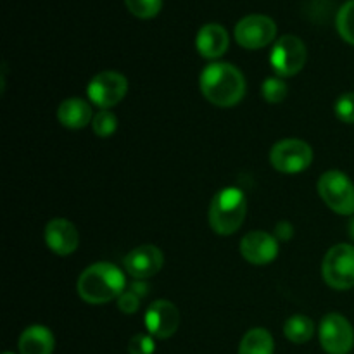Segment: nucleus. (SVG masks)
Returning a JSON list of instances; mask_svg holds the SVG:
<instances>
[{
  "label": "nucleus",
  "mask_w": 354,
  "mask_h": 354,
  "mask_svg": "<svg viewBox=\"0 0 354 354\" xmlns=\"http://www.w3.org/2000/svg\"><path fill=\"white\" fill-rule=\"evenodd\" d=\"M348 232H349V237H351L353 242H354V214H353L351 220H349V223H348Z\"/></svg>",
  "instance_id": "obj_28"
},
{
  "label": "nucleus",
  "mask_w": 354,
  "mask_h": 354,
  "mask_svg": "<svg viewBox=\"0 0 354 354\" xmlns=\"http://www.w3.org/2000/svg\"><path fill=\"white\" fill-rule=\"evenodd\" d=\"M318 194L334 213L342 216L354 214V183L339 169L325 171L318 180Z\"/></svg>",
  "instance_id": "obj_4"
},
{
  "label": "nucleus",
  "mask_w": 354,
  "mask_h": 354,
  "mask_svg": "<svg viewBox=\"0 0 354 354\" xmlns=\"http://www.w3.org/2000/svg\"><path fill=\"white\" fill-rule=\"evenodd\" d=\"M322 275L328 287L349 290L354 287V245L337 244L330 248L322 263Z\"/></svg>",
  "instance_id": "obj_5"
},
{
  "label": "nucleus",
  "mask_w": 354,
  "mask_h": 354,
  "mask_svg": "<svg viewBox=\"0 0 354 354\" xmlns=\"http://www.w3.org/2000/svg\"><path fill=\"white\" fill-rule=\"evenodd\" d=\"M3 354H14V353H9V351H7V353H3Z\"/></svg>",
  "instance_id": "obj_29"
},
{
  "label": "nucleus",
  "mask_w": 354,
  "mask_h": 354,
  "mask_svg": "<svg viewBox=\"0 0 354 354\" xmlns=\"http://www.w3.org/2000/svg\"><path fill=\"white\" fill-rule=\"evenodd\" d=\"M335 116H337L342 123H354V92L342 93V95L335 100Z\"/></svg>",
  "instance_id": "obj_24"
},
{
  "label": "nucleus",
  "mask_w": 354,
  "mask_h": 354,
  "mask_svg": "<svg viewBox=\"0 0 354 354\" xmlns=\"http://www.w3.org/2000/svg\"><path fill=\"white\" fill-rule=\"evenodd\" d=\"M127 9L138 19H152L162 9V0H124Z\"/></svg>",
  "instance_id": "obj_23"
},
{
  "label": "nucleus",
  "mask_w": 354,
  "mask_h": 354,
  "mask_svg": "<svg viewBox=\"0 0 354 354\" xmlns=\"http://www.w3.org/2000/svg\"><path fill=\"white\" fill-rule=\"evenodd\" d=\"M128 80L118 71H102L90 80L86 86L88 99L100 109H111L127 97Z\"/></svg>",
  "instance_id": "obj_10"
},
{
  "label": "nucleus",
  "mask_w": 354,
  "mask_h": 354,
  "mask_svg": "<svg viewBox=\"0 0 354 354\" xmlns=\"http://www.w3.org/2000/svg\"><path fill=\"white\" fill-rule=\"evenodd\" d=\"M335 26L339 35L349 45H354V0H348L344 6L339 9L335 17Z\"/></svg>",
  "instance_id": "obj_20"
},
{
  "label": "nucleus",
  "mask_w": 354,
  "mask_h": 354,
  "mask_svg": "<svg viewBox=\"0 0 354 354\" xmlns=\"http://www.w3.org/2000/svg\"><path fill=\"white\" fill-rule=\"evenodd\" d=\"M17 346L21 354H52L55 348V337L45 325H31L24 328Z\"/></svg>",
  "instance_id": "obj_17"
},
{
  "label": "nucleus",
  "mask_w": 354,
  "mask_h": 354,
  "mask_svg": "<svg viewBox=\"0 0 354 354\" xmlns=\"http://www.w3.org/2000/svg\"><path fill=\"white\" fill-rule=\"evenodd\" d=\"M283 334L294 344H304L315 335V324L306 315H294L283 325Z\"/></svg>",
  "instance_id": "obj_19"
},
{
  "label": "nucleus",
  "mask_w": 354,
  "mask_h": 354,
  "mask_svg": "<svg viewBox=\"0 0 354 354\" xmlns=\"http://www.w3.org/2000/svg\"><path fill=\"white\" fill-rule=\"evenodd\" d=\"M165 265V254L158 245L144 244L124 256V270L135 280H147L158 275Z\"/></svg>",
  "instance_id": "obj_11"
},
{
  "label": "nucleus",
  "mask_w": 354,
  "mask_h": 354,
  "mask_svg": "<svg viewBox=\"0 0 354 354\" xmlns=\"http://www.w3.org/2000/svg\"><path fill=\"white\" fill-rule=\"evenodd\" d=\"M199 86L206 100L218 107H232L245 95V78L230 62H213L201 73Z\"/></svg>",
  "instance_id": "obj_1"
},
{
  "label": "nucleus",
  "mask_w": 354,
  "mask_h": 354,
  "mask_svg": "<svg viewBox=\"0 0 354 354\" xmlns=\"http://www.w3.org/2000/svg\"><path fill=\"white\" fill-rule=\"evenodd\" d=\"M241 254L251 265H270L279 256V241L268 232L252 230L242 237Z\"/></svg>",
  "instance_id": "obj_13"
},
{
  "label": "nucleus",
  "mask_w": 354,
  "mask_h": 354,
  "mask_svg": "<svg viewBox=\"0 0 354 354\" xmlns=\"http://www.w3.org/2000/svg\"><path fill=\"white\" fill-rule=\"evenodd\" d=\"M230 45V37L228 31L225 30L221 24L209 23L204 24L196 37V47L197 52L203 55L204 59H218L228 50Z\"/></svg>",
  "instance_id": "obj_15"
},
{
  "label": "nucleus",
  "mask_w": 354,
  "mask_h": 354,
  "mask_svg": "<svg viewBox=\"0 0 354 354\" xmlns=\"http://www.w3.org/2000/svg\"><path fill=\"white\" fill-rule=\"evenodd\" d=\"M275 342L266 328H251L245 332L239 346V354H273Z\"/></svg>",
  "instance_id": "obj_18"
},
{
  "label": "nucleus",
  "mask_w": 354,
  "mask_h": 354,
  "mask_svg": "<svg viewBox=\"0 0 354 354\" xmlns=\"http://www.w3.org/2000/svg\"><path fill=\"white\" fill-rule=\"evenodd\" d=\"M292 235H294V227L289 223V221L282 220V221H279V223L275 225L277 241L287 242V241H290V239H292Z\"/></svg>",
  "instance_id": "obj_27"
},
{
  "label": "nucleus",
  "mask_w": 354,
  "mask_h": 354,
  "mask_svg": "<svg viewBox=\"0 0 354 354\" xmlns=\"http://www.w3.org/2000/svg\"><path fill=\"white\" fill-rule=\"evenodd\" d=\"M287 92H289V86H287V83L280 76H270L261 85L263 99L270 104L282 102L287 97Z\"/></svg>",
  "instance_id": "obj_22"
},
{
  "label": "nucleus",
  "mask_w": 354,
  "mask_h": 354,
  "mask_svg": "<svg viewBox=\"0 0 354 354\" xmlns=\"http://www.w3.org/2000/svg\"><path fill=\"white\" fill-rule=\"evenodd\" d=\"M270 162L280 173H301L313 162V149L299 138H283L270 151Z\"/></svg>",
  "instance_id": "obj_7"
},
{
  "label": "nucleus",
  "mask_w": 354,
  "mask_h": 354,
  "mask_svg": "<svg viewBox=\"0 0 354 354\" xmlns=\"http://www.w3.org/2000/svg\"><path fill=\"white\" fill-rule=\"evenodd\" d=\"M180 327V311L171 301L158 299L147 308L145 328L156 339H169Z\"/></svg>",
  "instance_id": "obj_12"
},
{
  "label": "nucleus",
  "mask_w": 354,
  "mask_h": 354,
  "mask_svg": "<svg viewBox=\"0 0 354 354\" xmlns=\"http://www.w3.org/2000/svg\"><path fill=\"white\" fill-rule=\"evenodd\" d=\"M308 59L306 45L296 35H283L275 41L270 54V64L280 78L297 75Z\"/></svg>",
  "instance_id": "obj_6"
},
{
  "label": "nucleus",
  "mask_w": 354,
  "mask_h": 354,
  "mask_svg": "<svg viewBox=\"0 0 354 354\" xmlns=\"http://www.w3.org/2000/svg\"><path fill=\"white\" fill-rule=\"evenodd\" d=\"M140 301H142V297L138 296L137 292H133L131 289H128V290H124L120 297H118V308H120V311H123V313L133 315V313H137L138 308H140Z\"/></svg>",
  "instance_id": "obj_26"
},
{
  "label": "nucleus",
  "mask_w": 354,
  "mask_h": 354,
  "mask_svg": "<svg viewBox=\"0 0 354 354\" xmlns=\"http://www.w3.org/2000/svg\"><path fill=\"white\" fill-rule=\"evenodd\" d=\"M156 342L151 334H137L128 342V353L130 354H154Z\"/></svg>",
  "instance_id": "obj_25"
},
{
  "label": "nucleus",
  "mask_w": 354,
  "mask_h": 354,
  "mask_svg": "<svg viewBox=\"0 0 354 354\" xmlns=\"http://www.w3.org/2000/svg\"><path fill=\"white\" fill-rule=\"evenodd\" d=\"M57 120L64 128L82 130L86 124H92V107L86 100L80 99V97H69V99L62 100L61 106H59Z\"/></svg>",
  "instance_id": "obj_16"
},
{
  "label": "nucleus",
  "mask_w": 354,
  "mask_h": 354,
  "mask_svg": "<svg viewBox=\"0 0 354 354\" xmlns=\"http://www.w3.org/2000/svg\"><path fill=\"white\" fill-rule=\"evenodd\" d=\"M45 244L54 254L69 256L78 249L80 234L75 225L66 218H54L47 223L44 232Z\"/></svg>",
  "instance_id": "obj_14"
},
{
  "label": "nucleus",
  "mask_w": 354,
  "mask_h": 354,
  "mask_svg": "<svg viewBox=\"0 0 354 354\" xmlns=\"http://www.w3.org/2000/svg\"><path fill=\"white\" fill-rule=\"evenodd\" d=\"M277 38V23L265 14H249L235 24V40L248 50L266 47Z\"/></svg>",
  "instance_id": "obj_8"
},
{
  "label": "nucleus",
  "mask_w": 354,
  "mask_h": 354,
  "mask_svg": "<svg viewBox=\"0 0 354 354\" xmlns=\"http://www.w3.org/2000/svg\"><path fill=\"white\" fill-rule=\"evenodd\" d=\"M248 214V197L237 187H225L218 190L211 201L207 211V221L214 234L228 235L235 234L242 227Z\"/></svg>",
  "instance_id": "obj_3"
},
{
  "label": "nucleus",
  "mask_w": 354,
  "mask_h": 354,
  "mask_svg": "<svg viewBox=\"0 0 354 354\" xmlns=\"http://www.w3.org/2000/svg\"><path fill=\"white\" fill-rule=\"evenodd\" d=\"M92 130L97 137L109 138L118 130V118L111 109H100L99 113L93 114Z\"/></svg>",
  "instance_id": "obj_21"
},
{
  "label": "nucleus",
  "mask_w": 354,
  "mask_h": 354,
  "mask_svg": "<svg viewBox=\"0 0 354 354\" xmlns=\"http://www.w3.org/2000/svg\"><path fill=\"white\" fill-rule=\"evenodd\" d=\"M320 344L327 354H349L354 346L353 325L341 313H328L322 318Z\"/></svg>",
  "instance_id": "obj_9"
},
{
  "label": "nucleus",
  "mask_w": 354,
  "mask_h": 354,
  "mask_svg": "<svg viewBox=\"0 0 354 354\" xmlns=\"http://www.w3.org/2000/svg\"><path fill=\"white\" fill-rule=\"evenodd\" d=\"M127 280L123 272L111 263H95L83 270L76 290L78 296L88 304H106L118 299L124 292Z\"/></svg>",
  "instance_id": "obj_2"
}]
</instances>
